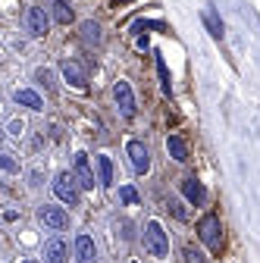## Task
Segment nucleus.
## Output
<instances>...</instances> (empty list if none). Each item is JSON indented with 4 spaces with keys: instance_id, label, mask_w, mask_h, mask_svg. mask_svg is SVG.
I'll return each mask as SVG.
<instances>
[{
    "instance_id": "obj_24",
    "label": "nucleus",
    "mask_w": 260,
    "mask_h": 263,
    "mask_svg": "<svg viewBox=\"0 0 260 263\" xmlns=\"http://www.w3.org/2000/svg\"><path fill=\"white\" fill-rule=\"evenodd\" d=\"M38 79H41L44 85H50V79H53V76H50V69H38Z\"/></svg>"
},
{
    "instance_id": "obj_19",
    "label": "nucleus",
    "mask_w": 260,
    "mask_h": 263,
    "mask_svg": "<svg viewBox=\"0 0 260 263\" xmlns=\"http://www.w3.org/2000/svg\"><path fill=\"white\" fill-rule=\"evenodd\" d=\"M157 76H160V85H163V94H173V79H170V69H166L163 57H157Z\"/></svg>"
},
{
    "instance_id": "obj_16",
    "label": "nucleus",
    "mask_w": 260,
    "mask_h": 263,
    "mask_svg": "<svg viewBox=\"0 0 260 263\" xmlns=\"http://www.w3.org/2000/svg\"><path fill=\"white\" fill-rule=\"evenodd\" d=\"M82 41H85V44H94V47L104 41V35H101V25H97L94 19L82 22Z\"/></svg>"
},
{
    "instance_id": "obj_13",
    "label": "nucleus",
    "mask_w": 260,
    "mask_h": 263,
    "mask_svg": "<svg viewBox=\"0 0 260 263\" xmlns=\"http://www.w3.org/2000/svg\"><path fill=\"white\" fill-rule=\"evenodd\" d=\"M97 185H104V188H110L113 185V160L107 157V154H97Z\"/></svg>"
},
{
    "instance_id": "obj_21",
    "label": "nucleus",
    "mask_w": 260,
    "mask_h": 263,
    "mask_svg": "<svg viewBox=\"0 0 260 263\" xmlns=\"http://www.w3.org/2000/svg\"><path fill=\"white\" fill-rule=\"evenodd\" d=\"M182 254H185V263H207V257H204L198 248H194V245H185Z\"/></svg>"
},
{
    "instance_id": "obj_6",
    "label": "nucleus",
    "mask_w": 260,
    "mask_h": 263,
    "mask_svg": "<svg viewBox=\"0 0 260 263\" xmlns=\"http://www.w3.org/2000/svg\"><path fill=\"white\" fill-rule=\"evenodd\" d=\"M25 25H28V35L44 38V35H47V28H50V19H47L44 7H28V13H25Z\"/></svg>"
},
{
    "instance_id": "obj_18",
    "label": "nucleus",
    "mask_w": 260,
    "mask_h": 263,
    "mask_svg": "<svg viewBox=\"0 0 260 263\" xmlns=\"http://www.w3.org/2000/svg\"><path fill=\"white\" fill-rule=\"evenodd\" d=\"M201 19H204V25H207V31H210L213 38H222V22H219V16H216L213 10H204Z\"/></svg>"
},
{
    "instance_id": "obj_11",
    "label": "nucleus",
    "mask_w": 260,
    "mask_h": 263,
    "mask_svg": "<svg viewBox=\"0 0 260 263\" xmlns=\"http://www.w3.org/2000/svg\"><path fill=\"white\" fill-rule=\"evenodd\" d=\"M69 260V245L63 238H50L44 245V263H66Z\"/></svg>"
},
{
    "instance_id": "obj_4",
    "label": "nucleus",
    "mask_w": 260,
    "mask_h": 263,
    "mask_svg": "<svg viewBox=\"0 0 260 263\" xmlns=\"http://www.w3.org/2000/svg\"><path fill=\"white\" fill-rule=\"evenodd\" d=\"M113 97H116L119 113H122L125 119H132V116H135V91H132V85H128V82H116V85H113Z\"/></svg>"
},
{
    "instance_id": "obj_14",
    "label": "nucleus",
    "mask_w": 260,
    "mask_h": 263,
    "mask_svg": "<svg viewBox=\"0 0 260 263\" xmlns=\"http://www.w3.org/2000/svg\"><path fill=\"white\" fill-rule=\"evenodd\" d=\"M13 97H16V104H19V107H28V110H44L41 94H38V91H31V88H19Z\"/></svg>"
},
{
    "instance_id": "obj_17",
    "label": "nucleus",
    "mask_w": 260,
    "mask_h": 263,
    "mask_svg": "<svg viewBox=\"0 0 260 263\" xmlns=\"http://www.w3.org/2000/svg\"><path fill=\"white\" fill-rule=\"evenodd\" d=\"M166 151H170V157H173V160H179V163H185V160H188V144H185L179 135H170V138H166Z\"/></svg>"
},
{
    "instance_id": "obj_10",
    "label": "nucleus",
    "mask_w": 260,
    "mask_h": 263,
    "mask_svg": "<svg viewBox=\"0 0 260 263\" xmlns=\"http://www.w3.org/2000/svg\"><path fill=\"white\" fill-rule=\"evenodd\" d=\"M182 194L188 197V204H194V207H201L204 201H207V188L194 179V176H188V179H182Z\"/></svg>"
},
{
    "instance_id": "obj_2",
    "label": "nucleus",
    "mask_w": 260,
    "mask_h": 263,
    "mask_svg": "<svg viewBox=\"0 0 260 263\" xmlns=\"http://www.w3.org/2000/svg\"><path fill=\"white\" fill-rule=\"evenodd\" d=\"M198 238H201L210 251H219V245H222V226H219V216H216V213H207V216L198 222Z\"/></svg>"
},
{
    "instance_id": "obj_8",
    "label": "nucleus",
    "mask_w": 260,
    "mask_h": 263,
    "mask_svg": "<svg viewBox=\"0 0 260 263\" xmlns=\"http://www.w3.org/2000/svg\"><path fill=\"white\" fill-rule=\"evenodd\" d=\"M38 219H41L47 229H53V232H63V229L69 226V216L63 213L60 207H50V204H44V207L38 210Z\"/></svg>"
},
{
    "instance_id": "obj_7",
    "label": "nucleus",
    "mask_w": 260,
    "mask_h": 263,
    "mask_svg": "<svg viewBox=\"0 0 260 263\" xmlns=\"http://www.w3.org/2000/svg\"><path fill=\"white\" fill-rule=\"evenodd\" d=\"M72 176H76V182H79V188H94V170H91V163H88V154H76V160H72Z\"/></svg>"
},
{
    "instance_id": "obj_15",
    "label": "nucleus",
    "mask_w": 260,
    "mask_h": 263,
    "mask_svg": "<svg viewBox=\"0 0 260 263\" xmlns=\"http://www.w3.org/2000/svg\"><path fill=\"white\" fill-rule=\"evenodd\" d=\"M53 4V19L60 22V25H69L72 19H76V13H72V7H69V0H50Z\"/></svg>"
},
{
    "instance_id": "obj_20",
    "label": "nucleus",
    "mask_w": 260,
    "mask_h": 263,
    "mask_svg": "<svg viewBox=\"0 0 260 263\" xmlns=\"http://www.w3.org/2000/svg\"><path fill=\"white\" fill-rule=\"evenodd\" d=\"M119 201H122V204H128V207L138 204V191H135L132 185H122V188H119Z\"/></svg>"
},
{
    "instance_id": "obj_22",
    "label": "nucleus",
    "mask_w": 260,
    "mask_h": 263,
    "mask_svg": "<svg viewBox=\"0 0 260 263\" xmlns=\"http://www.w3.org/2000/svg\"><path fill=\"white\" fill-rule=\"evenodd\" d=\"M0 170H4V173H19V163L10 154H0Z\"/></svg>"
},
{
    "instance_id": "obj_9",
    "label": "nucleus",
    "mask_w": 260,
    "mask_h": 263,
    "mask_svg": "<svg viewBox=\"0 0 260 263\" xmlns=\"http://www.w3.org/2000/svg\"><path fill=\"white\" fill-rule=\"evenodd\" d=\"M60 72H63V79H66L72 88H79V91H85V88H88V72L82 69L76 60H66V63L60 66Z\"/></svg>"
},
{
    "instance_id": "obj_3",
    "label": "nucleus",
    "mask_w": 260,
    "mask_h": 263,
    "mask_svg": "<svg viewBox=\"0 0 260 263\" xmlns=\"http://www.w3.org/2000/svg\"><path fill=\"white\" fill-rule=\"evenodd\" d=\"M53 194L60 197L63 204L76 207V204H79V182H76V176H69V173H60V176L53 179Z\"/></svg>"
},
{
    "instance_id": "obj_25",
    "label": "nucleus",
    "mask_w": 260,
    "mask_h": 263,
    "mask_svg": "<svg viewBox=\"0 0 260 263\" xmlns=\"http://www.w3.org/2000/svg\"><path fill=\"white\" fill-rule=\"evenodd\" d=\"M116 4H132V0H116Z\"/></svg>"
},
{
    "instance_id": "obj_1",
    "label": "nucleus",
    "mask_w": 260,
    "mask_h": 263,
    "mask_svg": "<svg viewBox=\"0 0 260 263\" xmlns=\"http://www.w3.org/2000/svg\"><path fill=\"white\" fill-rule=\"evenodd\" d=\"M144 248H147V254L157 257V260L170 257V235L163 232V226H160L157 219H151V222L144 226Z\"/></svg>"
},
{
    "instance_id": "obj_26",
    "label": "nucleus",
    "mask_w": 260,
    "mask_h": 263,
    "mask_svg": "<svg viewBox=\"0 0 260 263\" xmlns=\"http://www.w3.org/2000/svg\"><path fill=\"white\" fill-rule=\"evenodd\" d=\"M25 263H38V260H25Z\"/></svg>"
},
{
    "instance_id": "obj_5",
    "label": "nucleus",
    "mask_w": 260,
    "mask_h": 263,
    "mask_svg": "<svg viewBox=\"0 0 260 263\" xmlns=\"http://www.w3.org/2000/svg\"><path fill=\"white\" fill-rule=\"evenodd\" d=\"M125 154H128V160H132V170L135 173H147L151 170V151H147L144 141H128Z\"/></svg>"
},
{
    "instance_id": "obj_12",
    "label": "nucleus",
    "mask_w": 260,
    "mask_h": 263,
    "mask_svg": "<svg viewBox=\"0 0 260 263\" xmlns=\"http://www.w3.org/2000/svg\"><path fill=\"white\" fill-rule=\"evenodd\" d=\"M94 257H97L94 238H91V235H79V238H76V260H79V263H94Z\"/></svg>"
},
{
    "instance_id": "obj_23",
    "label": "nucleus",
    "mask_w": 260,
    "mask_h": 263,
    "mask_svg": "<svg viewBox=\"0 0 260 263\" xmlns=\"http://www.w3.org/2000/svg\"><path fill=\"white\" fill-rule=\"evenodd\" d=\"M22 128H25V125H22V119H13V122H10V135H16V138H19V135H22Z\"/></svg>"
}]
</instances>
